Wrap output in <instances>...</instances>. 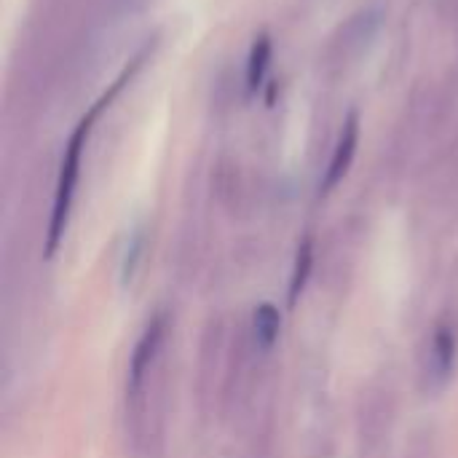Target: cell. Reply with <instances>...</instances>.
<instances>
[{
	"label": "cell",
	"mask_w": 458,
	"mask_h": 458,
	"mask_svg": "<svg viewBox=\"0 0 458 458\" xmlns=\"http://www.w3.org/2000/svg\"><path fill=\"white\" fill-rule=\"evenodd\" d=\"M456 349H458V335L456 327L451 322H440L432 330V338L427 344L424 352V384L427 389H443L451 376H454V362H456Z\"/></svg>",
	"instance_id": "obj_2"
},
{
	"label": "cell",
	"mask_w": 458,
	"mask_h": 458,
	"mask_svg": "<svg viewBox=\"0 0 458 458\" xmlns=\"http://www.w3.org/2000/svg\"><path fill=\"white\" fill-rule=\"evenodd\" d=\"M268 62H271V40H268V35H260V38H255L250 62H247V89L250 91H258V86L263 83Z\"/></svg>",
	"instance_id": "obj_5"
},
{
	"label": "cell",
	"mask_w": 458,
	"mask_h": 458,
	"mask_svg": "<svg viewBox=\"0 0 458 458\" xmlns=\"http://www.w3.org/2000/svg\"><path fill=\"white\" fill-rule=\"evenodd\" d=\"M357 145H360V115L352 110L344 121V129H341V137L335 142V150H333V158H330V166H327V174H325V191H333L349 172L352 161H354V153H357Z\"/></svg>",
	"instance_id": "obj_3"
},
{
	"label": "cell",
	"mask_w": 458,
	"mask_h": 458,
	"mask_svg": "<svg viewBox=\"0 0 458 458\" xmlns=\"http://www.w3.org/2000/svg\"><path fill=\"white\" fill-rule=\"evenodd\" d=\"M148 3H150V0H121V5H123L126 11H131V13H137V11L148 8Z\"/></svg>",
	"instance_id": "obj_7"
},
{
	"label": "cell",
	"mask_w": 458,
	"mask_h": 458,
	"mask_svg": "<svg viewBox=\"0 0 458 458\" xmlns=\"http://www.w3.org/2000/svg\"><path fill=\"white\" fill-rule=\"evenodd\" d=\"M309 268H311V244L306 242L303 244V250L298 252V266H295V276H293V293H290V298L295 301L298 298V293L303 290V284H306V276H309Z\"/></svg>",
	"instance_id": "obj_6"
},
{
	"label": "cell",
	"mask_w": 458,
	"mask_h": 458,
	"mask_svg": "<svg viewBox=\"0 0 458 458\" xmlns=\"http://www.w3.org/2000/svg\"><path fill=\"white\" fill-rule=\"evenodd\" d=\"M252 335H255V349L268 352L274 346V341L279 338V314L274 306H260L255 311Z\"/></svg>",
	"instance_id": "obj_4"
},
{
	"label": "cell",
	"mask_w": 458,
	"mask_h": 458,
	"mask_svg": "<svg viewBox=\"0 0 458 458\" xmlns=\"http://www.w3.org/2000/svg\"><path fill=\"white\" fill-rule=\"evenodd\" d=\"M131 72L126 70L121 75V81H115L113 91L105 94L94 107L91 113L75 126L67 148H64V156H62V166H59V177H56V193H54V207H51V223H48V239H46V255H54V250L59 247L62 242V233L67 228V217H70V207H72V196H75V185H78V174H81V156H83V148H86V140H89V131H91V123L97 121V115L110 105V99L118 94V89L126 83Z\"/></svg>",
	"instance_id": "obj_1"
}]
</instances>
